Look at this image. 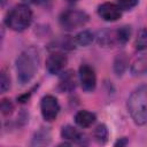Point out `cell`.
I'll list each match as a JSON object with an SVG mask.
<instances>
[{
	"label": "cell",
	"mask_w": 147,
	"mask_h": 147,
	"mask_svg": "<svg viewBox=\"0 0 147 147\" xmlns=\"http://www.w3.org/2000/svg\"><path fill=\"white\" fill-rule=\"evenodd\" d=\"M138 2L139 0H117V5L124 10H130L134 8L138 5Z\"/></svg>",
	"instance_id": "obj_21"
},
{
	"label": "cell",
	"mask_w": 147,
	"mask_h": 147,
	"mask_svg": "<svg viewBox=\"0 0 147 147\" xmlns=\"http://www.w3.org/2000/svg\"><path fill=\"white\" fill-rule=\"evenodd\" d=\"M131 74L134 76L147 75V53L137 57L131 64Z\"/></svg>",
	"instance_id": "obj_14"
},
{
	"label": "cell",
	"mask_w": 147,
	"mask_h": 147,
	"mask_svg": "<svg viewBox=\"0 0 147 147\" xmlns=\"http://www.w3.org/2000/svg\"><path fill=\"white\" fill-rule=\"evenodd\" d=\"M96 40L100 47H114L115 45H119L117 29H105L99 31Z\"/></svg>",
	"instance_id": "obj_10"
},
{
	"label": "cell",
	"mask_w": 147,
	"mask_h": 147,
	"mask_svg": "<svg viewBox=\"0 0 147 147\" xmlns=\"http://www.w3.org/2000/svg\"><path fill=\"white\" fill-rule=\"evenodd\" d=\"M10 88V77L7 75L5 70L1 71V77H0V90L1 93L7 92Z\"/></svg>",
	"instance_id": "obj_19"
},
{
	"label": "cell",
	"mask_w": 147,
	"mask_h": 147,
	"mask_svg": "<svg viewBox=\"0 0 147 147\" xmlns=\"http://www.w3.org/2000/svg\"><path fill=\"white\" fill-rule=\"evenodd\" d=\"M78 78L82 88L85 92H92L94 91L96 86V75L93 67L90 64H82L78 69Z\"/></svg>",
	"instance_id": "obj_6"
},
{
	"label": "cell",
	"mask_w": 147,
	"mask_h": 147,
	"mask_svg": "<svg viewBox=\"0 0 147 147\" xmlns=\"http://www.w3.org/2000/svg\"><path fill=\"white\" fill-rule=\"evenodd\" d=\"M98 15L107 22H115L122 17V8L113 2H103L98 6Z\"/></svg>",
	"instance_id": "obj_8"
},
{
	"label": "cell",
	"mask_w": 147,
	"mask_h": 147,
	"mask_svg": "<svg viewBox=\"0 0 147 147\" xmlns=\"http://www.w3.org/2000/svg\"><path fill=\"white\" fill-rule=\"evenodd\" d=\"M52 140V134L48 127H40L38 131L34 132L31 145L32 146H45L48 145Z\"/></svg>",
	"instance_id": "obj_13"
},
{
	"label": "cell",
	"mask_w": 147,
	"mask_h": 147,
	"mask_svg": "<svg viewBox=\"0 0 147 147\" xmlns=\"http://www.w3.org/2000/svg\"><path fill=\"white\" fill-rule=\"evenodd\" d=\"M93 39H94L93 33L91 31H88V30H84V31H80L76 36L75 42L77 45H79V46H88V45L92 44Z\"/></svg>",
	"instance_id": "obj_17"
},
{
	"label": "cell",
	"mask_w": 147,
	"mask_h": 147,
	"mask_svg": "<svg viewBox=\"0 0 147 147\" xmlns=\"http://www.w3.org/2000/svg\"><path fill=\"white\" fill-rule=\"evenodd\" d=\"M67 63L68 59L62 52H53L46 60V69L51 75H57L63 71Z\"/></svg>",
	"instance_id": "obj_7"
},
{
	"label": "cell",
	"mask_w": 147,
	"mask_h": 147,
	"mask_svg": "<svg viewBox=\"0 0 147 147\" xmlns=\"http://www.w3.org/2000/svg\"><path fill=\"white\" fill-rule=\"evenodd\" d=\"M32 22V11L26 3L14 6L5 18V24L13 31L22 32L30 26Z\"/></svg>",
	"instance_id": "obj_3"
},
{
	"label": "cell",
	"mask_w": 147,
	"mask_h": 147,
	"mask_svg": "<svg viewBox=\"0 0 147 147\" xmlns=\"http://www.w3.org/2000/svg\"><path fill=\"white\" fill-rule=\"evenodd\" d=\"M16 74L17 80L21 85L30 83L37 74L39 67V52L36 47L31 46L17 56L16 59Z\"/></svg>",
	"instance_id": "obj_1"
},
{
	"label": "cell",
	"mask_w": 147,
	"mask_h": 147,
	"mask_svg": "<svg viewBox=\"0 0 147 147\" xmlns=\"http://www.w3.org/2000/svg\"><path fill=\"white\" fill-rule=\"evenodd\" d=\"M14 110V105L13 102L9 100V99H2L1 101V113L2 115L7 116V115H10Z\"/></svg>",
	"instance_id": "obj_20"
},
{
	"label": "cell",
	"mask_w": 147,
	"mask_h": 147,
	"mask_svg": "<svg viewBox=\"0 0 147 147\" xmlns=\"http://www.w3.org/2000/svg\"><path fill=\"white\" fill-rule=\"evenodd\" d=\"M90 17L84 10L79 9H68L64 10L60 17V25L65 30H74L80 26H84L88 22Z\"/></svg>",
	"instance_id": "obj_4"
},
{
	"label": "cell",
	"mask_w": 147,
	"mask_h": 147,
	"mask_svg": "<svg viewBox=\"0 0 147 147\" xmlns=\"http://www.w3.org/2000/svg\"><path fill=\"white\" fill-rule=\"evenodd\" d=\"M127 111L137 125L147 124V85L137 87L127 98Z\"/></svg>",
	"instance_id": "obj_2"
},
{
	"label": "cell",
	"mask_w": 147,
	"mask_h": 147,
	"mask_svg": "<svg viewBox=\"0 0 147 147\" xmlns=\"http://www.w3.org/2000/svg\"><path fill=\"white\" fill-rule=\"evenodd\" d=\"M127 64H129V60H127L126 54L125 53L118 54L114 60V71H115V74L121 76L125 71V69L127 68Z\"/></svg>",
	"instance_id": "obj_15"
},
{
	"label": "cell",
	"mask_w": 147,
	"mask_h": 147,
	"mask_svg": "<svg viewBox=\"0 0 147 147\" xmlns=\"http://www.w3.org/2000/svg\"><path fill=\"white\" fill-rule=\"evenodd\" d=\"M93 137L98 144H101V145L106 144L108 141V137H109V131H108L107 126L105 124H99L93 131Z\"/></svg>",
	"instance_id": "obj_16"
},
{
	"label": "cell",
	"mask_w": 147,
	"mask_h": 147,
	"mask_svg": "<svg viewBox=\"0 0 147 147\" xmlns=\"http://www.w3.org/2000/svg\"><path fill=\"white\" fill-rule=\"evenodd\" d=\"M65 1H68V2H76V1H78V0H65Z\"/></svg>",
	"instance_id": "obj_24"
},
{
	"label": "cell",
	"mask_w": 147,
	"mask_h": 147,
	"mask_svg": "<svg viewBox=\"0 0 147 147\" xmlns=\"http://www.w3.org/2000/svg\"><path fill=\"white\" fill-rule=\"evenodd\" d=\"M41 116L46 122H53L60 113V103L54 95L47 94L40 100Z\"/></svg>",
	"instance_id": "obj_5"
},
{
	"label": "cell",
	"mask_w": 147,
	"mask_h": 147,
	"mask_svg": "<svg viewBox=\"0 0 147 147\" xmlns=\"http://www.w3.org/2000/svg\"><path fill=\"white\" fill-rule=\"evenodd\" d=\"M61 138L64 139L65 141L77 145H87V138L85 137L84 133H82L79 130L74 127L72 125H64L61 129Z\"/></svg>",
	"instance_id": "obj_9"
},
{
	"label": "cell",
	"mask_w": 147,
	"mask_h": 147,
	"mask_svg": "<svg viewBox=\"0 0 147 147\" xmlns=\"http://www.w3.org/2000/svg\"><path fill=\"white\" fill-rule=\"evenodd\" d=\"M24 3H33V5H46L48 0H22Z\"/></svg>",
	"instance_id": "obj_22"
},
{
	"label": "cell",
	"mask_w": 147,
	"mask_h": 147,
	"mask_svg": "<svg viewBox=\"0 0 147 147\" xmlns=\"http://www.w3.org/2000/svg\"><path fill=\"white\" fill-rule=\"evenodd\" d=\"M134 47H136V49H139V51L147 49V29H141L138 32V36H137L136 42H134Z\"/></svg>",
	"instance_id": "obj_18"
},
{
	"label": "cell",
	"mask_w": 147,
	"mask_h": 147,
	"mask_svg": "<svg viewBox=\"0 0 147 147\" xmlns=\"http://www.w3.org/2000/svg\"><path fill=\"white\" fill-rule=\"evenodd\" d=\"M129 144V140L125 138V137H123V138H119L114 145L115 146H125V145H127Z\"/></svg>",
	"instance_id": "obj_23"
},
{
	"label": "cell",
	"mask_w": 147,
	"mask_h": 147,
	"mask_svg": "<svg viewBox=\"0 0 147 147\" xmlns=\"http://www.w3.org/2000/svg\"><path fill=\"white\" fill-rule=\"evenodd\" d=\"M96 119V116L94 113L88 110H79L75 115V123L79 127H90Z\"/></svg>",
	"instance_id": "obj_12"
},
{
	"label": "cell",
	"mask_w": 147,
	"mask_h": 147,
	"mask_svg": "<svg viewBox=\"0 0 147 147\" xmlns=\"http://www.w3.org/2000/svg\"><path fill=\"white\" fill-rule=\"evenodd\" d=\"M61 77L59 80V90L61 92H71L76 87V76L72 70H68L61 72Z\"/></svg>",
	"instance_id": "obj_11"
}]
</instances>
